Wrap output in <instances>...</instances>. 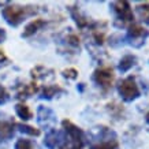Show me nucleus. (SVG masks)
Segmentation results:
<instances>
[{
    "label": "nucleus",
    "mask_w": 149,
    "mask_h": 149,
    "mask_svg": "<svg viewBox=\"0 0 149 149\" xmlns=\"http://www.w3.org/2000/svg\"><path fill=\"white\" fill-rule=\"evenodd\" d=\"M64 142L59 149H82L84 148V133L79 127L70 120H63Z\"/></svg>",
    "instance_id": "obj_1"
},
{
    "label": "nucleus",
    "mask_w": 149,
    "mask_h": 149,
    "mask_svg": "<svg viewBox=\"0 0 149 149\" xmlns=\"http://www.w3.org/2000/svg\"><path fill=\"white\" fill-rule=\"evenodd\" d=\"M99 137H96V142L92 144V149H119L115 133L105 127H97Z\"/></svg>",
    "instance_id": "obj_2"
},
{
    "label": "nucleus",
    "mask_w": 149,
    "mask_h": 149,
    "mask_svg": "<svg viewBox=\"0 0 149 149\" xmlns=\"http://www.w3.org/2000/svg\"><path fill=\"white\" fill-rule=\"evenodd\" d=\"M118 92L122 96L125 101H133L140 96V89L138 85L136 84V78L134 77H127L123 81L119 82L118 85Z\"/></svg>",
    "instance_id": "obj_3"
},
{
    "label": "nucleus",
    "mask_w": 149,
    "mask_h": 149,
    "mask_svg": "<svg viewBox=\"0 0 149 149\" xmlns=\"http://www.w3.org/2000/svg\"><path fill=\"white\" fill-rule=\"evenodd\" d=\"M29 13H30V11H27V10L23 8V7L10 6V7H6V8L3 10V17H4L6 21H7L10 25L18 26Z\"/></svg>",
    "instance_id": "obj_4"
},
{
    "label": "nucleus",
    "mask_w": 149,
    "mask_h": 149,
    "mask_svg": "<svg viewBox=\"0 0 149 149\" xmlns=\"http://www.w3.org/2000/svg\"><path fill=\"white\" fill-rule=\"evenodd\" d=\"M148 36L149 32L140 25H131L129 27V32H127V40L134 47H141L145 42V38Z\"/></svg>",
    "instance_id": "obj_5"
},
{
    "label": "nucleus",
    "mask_w": 149,
    "mask_h": 149,
    "mask_svg": "<svg viewBox=\"0 0 149 149\" xmlns=\"http://www.w3.org/2000/svg\"><path fill=\"white\" fill-rule=\"evenodd\" d=\"M112 8L116 14V18L119 21H122V25H125L126 22H131L134 19L130 4L127 1H115V3H112Z\"/></svg>",
    "instance_id": "obj_6"
},
{
    "label": "nucleus",
    "mask_w": 149,
    "mask_h": 149,
    "mask_svg": "<svg viewBox=\"0 0 149 149\" xmlns=\"http://www.w3.org/2000/svg\"><path fill=\"white\" fill-rule=\"evenodd\" d=\"M95 81L99 84L101 88L108 89L109 86L112 85L113 81V72L111 67H103L99 68L95 71Z\"/></svg>",
    "instance_id": "obj_7"
},
{
    "label": "nucleus",
    "mask_w": 149,
    "mask_h": 149,
    "mask_svg": "<svg viewBox=\"0 0 149 149\" xmlns=\"http://www.w3.org/2000/svg\"><path fill=\"white\" fill-rule=\"evenodd\" d=\"M37 119H38V123H40V125H42V126H45V127H51L55 123V115H54V112H52L49 108L42 107V105L38 108V112H37Z\"/></svg>",
    "instance_id": "obj_8"
},
{
    "label": "nucleus",
    "mask_w": 149,
    "mask_h": 149,
    "mask_svg": "<svg viewBox=\"0 0 149 149\" xmlns=\"http://www.w3.org/2000/svg\"><path fill=\"white\" fill-rule=\"evenodd\" d=\"M45 25V21H42V19H34V21H32V22L29 23L26 26V29H25V32L22 33L23 37H29L32 36L33 33H36L40 27H42Z\"/></svg>",
    "instance_id": "obj_9"
},
{
    "label": "nucleus",
    "mask_w": 149,
    "mask_h": 149,
    "mask_svg": "<svg viewBox=\"0 0 149 149\" xmlns=\"http://www.w3.org/2000/svg\"><path fill=\"white\" fill-rule=\"evenodd\" d=\"M136 63H137L136 56H133V55H126V56H123L122 60H120V63H119V70L122 72H126V71H129L133 66H136Z\"/></svg>",
    "instance_id": "obj_10"
},
{
    "label": "nucleus",
    "mask_w": 149,
    "mask_h": 149,
    "mask_svg": "<svg viewBox=\"0 0 149 149\" xmlns=\"http://www.w3.org/2000/svg\"><path fill=\"white\" fill-rule=\"evenodd\" d=\"M14 136V129L11 123L0 122V140H7Z\"/></svg>",
    "instance_id": "obj_11"
},
{
    "label": "nucleus",
    "mask_w": 149,
    "mask_h": 149,
    "mask_svg": "<svg viewBox=\"0 0 149 149\" xmlns=\"http://www.w3.org/2000/svg\"><path fill=\"white\" fill-rule=\"evenodd\" d=\"M15 109H17L18 116L21 118V119H23V120H27V119H30V118H32V111H30L29 107L25 105V104H17Z\"/></svg>",
    "instance_id": "obj_12"
},
{
    "label": "nucleus",
    "mask_w": 149,
    "mask_h": 149,
    "mask_svg": "<svg viewBox=\"0 0 149 149\" xmlns=\"http://www.w3.org/2000/svg\"><path fill=\"white\" fill-rule=\"evenodd\" d=\"M15 127H18L19 131H22V133H26V134H29V136H40V130L38 129H34V127L32 126H26V125H21V123H17L15 125Z\"/></svg>",
    "instance_id": "obj_13"
},
{
    "label": "nucleus",
    "mask_w": 149,
    "mask_h": 149,
    "mask_svg": "<svg viewBox=\"0 0 149 149\" xmlns=\"http://www.w3.org/2000/svg\"><path fill=\"white\" fill-rule=\"evenodd\" d=\"M59 92H63V89H60L59 86H47L45 89H44V92H42L41 97H44V99H52Z\"/></svg>",
    "instance_id": "obj_14"
},
{
    "label": "nucleus",
    "mask_w": 149,
    "mask_h": 149,
    "mask_svg": "<svg viewBox=\"0 0 149 149\" xmlns=\"http://www.w3.org/2000/svg\"><path fill=\"white\" fill-rule=\"evenodd\" d=\"M15 149H36V146H34V144H33L30 140L21 138V140L17 141V144H15Z\"/></svg>",
    "instance_id": "obj_15"
},
{
    "label": "nucleus",
    "mask_w": 149,
    "mask_h": 149,
    "mask_svg": "<svg viewBox=\"0 0 149 149\" xmlns=\"http://www.w3.org/2000/svg\"><path fill=\"white\" fill-rule=\"evenodd\" d=\"M138 13H140L142 21H145L149 25V3H145V4L140 6L138 7Z\"/></svg>",
    "instance_id": "obj_16"
},
{
    "label": "nucleus",
    "mask_w": 149,
    "mask_h": 149,
    "mask_svg": "<svg viewBox=\"0 0 149 149\" xmlns=\"http://www.w3.org/2000/svg\"><path fill=\"white\" fill-rule=\"evenodd\" d=\"M8 99H10V96H8V93H7V91L0 85V104H4Z\"/></svg>",
    "instance_id": "obj_17"
},
{
    "label": "nucleus",
    "mask_w": 149,
    "mask_h": 149,
    "mask_svg": "<svg viewBox=\"0 0 149 149\" xmlns=\"http://www.w3.org/2000/svg\"><path fill=\"white\" fill-rule=\"evenodd\" d=\"M64 77L75 78L77 77V71H75V70H66V71H64Z\"/></svg>",
    "instance_id": "obj_18"
},
{
    "label": "nucleus",
    "mask_w": 149,
    "mask_h": 149,
    "mask_svg": "<svg viewBox=\"0 0 149 149\" xmlns=\"http://www.w3.org/2000/svg\"><path fill=\"white\" fill-rule=\"evenodd\" d=\"M4 40H6V30L4 29H0V42Z\"/></svg>",
    "instance_id": "obj_19"
},
{
    "label": "nucleus",
    "mask_w": 149,
    "mask_h": 149,
    "mask_svg": "<svg viewBox=\"0 0 149 149\" xmlns=\"http://www.w3.org/2000/svg\"><path fill=\"white\" fill-rule=\"evenodd\" d=\"M146 122H148V123H149V112H148V113H146Z\"/></svg>",
    "instance_id": "obj_20"
}]
</instances>
